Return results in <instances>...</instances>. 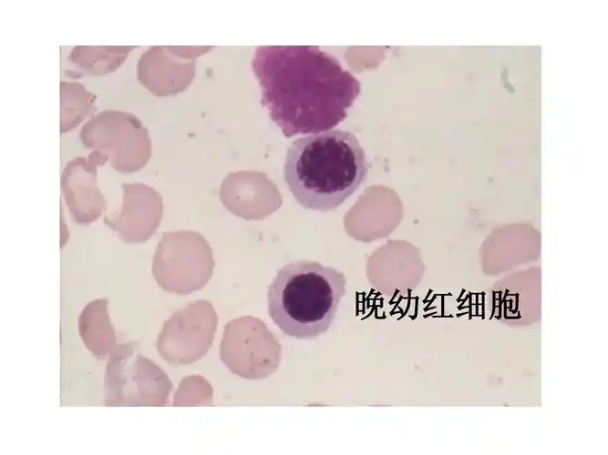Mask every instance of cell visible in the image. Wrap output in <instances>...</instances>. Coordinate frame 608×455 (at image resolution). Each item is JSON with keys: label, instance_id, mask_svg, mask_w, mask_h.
<instances>
[{"label": "cell", "instance_id": "cell-1", "mask_svg": "<svg viewBox=\"0 0 608 455\" xmlns=\"http://www.w3.org/2000/svg\"><path fill=\"white\" fill-rule=\"evenodd\" d=\"M252 66L261 102L286 137L335 127L360 93L357 78L314 46H259Z\"/></svg>", "mask_w": 608, "mask_h": 455}, {"label": "cell", "instance_id": "cell-2", "mask_svg": "<svg viewBox=\"0 0 608 455\" xmlns=\"http://www.w3.org/2000/svg\"><path fill=\"white\" fill-rule=\"evenodd\" d=\"M368 168L357 137L337 128L294 139L286 152L283 177L300 206L326 212L359 188Z\"/></svg>", "mask_w": 608, "mask_h": 455}, {"label": "cell", "instance_id": "cell-3", "mask_svg": "<svg viewBox=\"0 0 608 455\" xmlns=\"http://www.w3.org/2000/svg\"><path fill=\"white\" fill-rule=\"evenodd\" d=\"M344 273L314 260L281 268L268 287V313L286 336L315 339L333 325L345 293Z\"/></svg>", "mask_w": 608, "mask_h": 455}, {"label": "cell", "instance_id": "cell-4", "mask_svg": "<svg viewBox=\"0 0 608 455\" xmlns=\"http://www.w3.org/2000/svg\"><path fill=\"white\" fill-rule=\"evenodd\" d=\"M136 344H119L109 355L105 371V406H136L160 402L168 381L160 370L140 355Z\"/></svg>", "mask_w": 608, "mask_h": 455}, {"label": "cell", "instance_id": "cell-5", "mask_svg": "<svg viewBox=\"0 0 608 455\" xmlns=\"http://www.w3.org/2000/svg\"><path fill=\"white\" fill-rule=\"evenodd\" d=\"M79 137L86 148L106 154L115 170L125 173L138 168L139 131L132 115L103 110L86 122Z\"/></svg>", "mask_w": 608, "mask_h": 455}, {"label": "cell", "instance_id": "cell-6", "mask_svg": "<svg viewBox=\"0 0 608 455\" xmlns=\"http://www.w3.org/2000/svg\"><path fill=\"white\" fill-rule=\"evenodd\" d=\"M108 161L103 152L92 150L87 157H76L65 167L61 190L75 223L88 225L96 221L107 208V201L97 184V167Z\"/></svg>", "mask_w": 608, "mask_h": 455}, {"label": "cell", "instance_id": "cell-7", "mask_svg": "<svg viewBox=\"0 0 608 455\" xmlns=\"http://www.w3.org/2000/svg\"><path fill=\"white\" fill-rule=\"evenodd\" d=\"M108 303L105 298L92 300L85 306L78 318V332L85 347L101 360L106 359L117 346Z\"/></svg>", "mask_w": 608, "mask_h": 455}, {"label": "cell", "instance_id": "cell-8", "mask_svg": "<svg viewBox=\"0 0 608 455\" xmlns=\"http://www.w3.org/2000/svg\"><path fill=\"white\" fill-rule=\"evenodd\" d=\"M132 46H76L67 56L75 70L66 71L67 76H105L115 71L126 59Z\"/></svg>", "mask_w": 608, "mask_h": 455}, {"label": "cell", "instance_id": "cell-9", "mask_svg": "<svg viewBox=\"0 0 608 455\" xmlns=\"http://www.w3.org/2000/svg\"><path fill=\"white\" fill-rule=\"evenodd\" d=\"M97 96L77 82L60 83V132L66 133L79 125L97 110Z\"/></svg>", "mask_w": 608, "mask_h": 455}]
</instances>
